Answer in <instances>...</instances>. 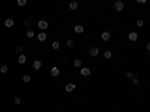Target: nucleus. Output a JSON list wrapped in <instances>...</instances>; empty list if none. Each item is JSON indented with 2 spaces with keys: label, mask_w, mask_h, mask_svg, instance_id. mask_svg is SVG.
<instances>
[{
  "label": "nucleus",
  "mask_w": 150,
  "mask_h": 112,
  "mask_svg": "<svg viewBox=\"0 0 150 112\" xmlns=\"http://www.w3.org/2000/svg\"><path fill=\"white\" fill-rule=\"evenodd\" d=\"M89 54H90V57H96L99 54V48L98 46H90L89 48Z\"/></svg>",
  "instance_id": "f257e3e1"
},
{
  "label": "nucleus",
  "mask_w": 150,
  "mask_h": 112,
  "mask_svg": "<svg viewBox=\"0 0 150 112\" xmlns=\"http://www.w3.org/2000/svg\"><path fill=\"white\" fill-rule=\"evenodd\" d=\"M5 27H8V29L14 27V20H12V18H8L6 21H5Z\"/></svg>",
  "instance_id": "9b49d317"
},
{
  "label": "nucleus",
  "mask_w": 150,
  "mask_h": 112,
  "mask_svg": "<svg viewBox=\"0 0 150 112\" xmlns=\"http://www.w3.org/2000/svg\"><path fill=\"white\" fill-rule=\"evenodd\" d=\"M101 37H102V41L104 42H107V41H110V37H111V35H110V31H104L102 35H101Z\"/></svg>",
  "instance_id": "1a4fd4ad"
},
{
  "label": "nucleus",
  "mask_w": 150,
  "mask_h": 112,
  "mask_svg": "<svg viewBox=\"0 0 150 112\" xmlns=\"http://www.w3.org/2000/svg\"><path fill=\"white\" fill-rule=\"evenodd\" d=\"M17 5H18V6H26V5H27V0H18V2H17Z\"/></svg>",
  "instance_id": "aec40b11"
},
{
  "label": "nucleus",
  "mask_w": 150,
  "mask_h": 112,
  "mask_svg": "<svg viewBox=\"0 0 150 112\" xmlns=\"http://www.w3.org/2000/svg\"><path fill=\"white\" fill-rule=\"evenodd\" d=\"M146 48H147V51H150V42L147 43V46H146Z\"/></svg>",
  "instance_id": "cd10ccee"
},
{
  "label": "nucleus",
  "mask_w": 150,
  "mask_h": 112,
  "mask_svg": "<svg viewBox=\"0 0 150 112\" xmlns=\"http://www.w3.org/2000/svg\"><path fill=\"white\" fill-rule=\"evenodd\" d=\"M132 82H134V85H138L140 81H138V78H132Z\"/></svg>",
  "instance_id": "a878e982"
},
{
  "label": "nucleus",
  "mask_w": 150,
  "mask_h": 112,
  "mask_svg": "<svg viewBox=\"0 0 150 112\" xmlns=\"http://www.w3.org/2000/svg\"><path fill=\"white\" fill-rule=\"evenodd\" d=\"M144 25V21L140 18V20H137V27H143Z\"/></svg>",
  "instance_id": "4be33fe9"
},
{
  "label": "nucleus",
  "mask_w": 150,
  "mask_h": 112,
  "mask_svg": "<svg viewBox=\"0 0 150 112\" xmlns=\"http://www.w3.org/2000/svg\"><path fill=\"white\" fill-rule=\"evenodd\" d=\"M75 88H77V85H75V84H66V85H65V90H66V91H68V93H72V91H75Z\"/></svg>",
  "instance_id": "20e7f679"
},
{
  "label": "nucleus",
  "mask_w": 150,
  "mask_h": 112,
  "mask_svg": "<svg viewBox=\"0 0 150 112\" xmlns=\"http://www.w3.org/2000/svg\"><path fill=\"white\" fill-rule=\"evenodd\" d=\"M66 46L72 48V46H74V41H72V39H68V41H66Z\"/></svg>",
  "instance_id": "f3484780"
},
{
  "label": "nucleus",
  "mask_w": 150,
  "mask_h": 112,
  "mask_svg": "<svg viewBox=\"0 0 150 112\" xmlns=\"http://www.w3.org/2000/svg\"><path fill=\"white\" fill-rule=\"evenodd\" d=\"M50 73H51V76H59V73H60L59 67H51V70H50Z\"/></svg>",
  "instance_id": "9d476101"
},
{
  "label": "nucleus",
  "mask_w": 150,
  "mask_h": 112,
  "mask_svg": "<svg viewBox=\"0 0 150 112\" xmlns=\"http://www.w3.org/2000/svg\"><path fill=\"white\" fill-rule=\"evenodd\" d=\"M23 81H24V82H30V76H29V75H24V76H23Z\"/></svg>",
  "instance_id": "b1692460"
},
{
  "label": "nucleus",
  "mask_w": 150,
  "mask_h": 112,
  "mask_svg": "<svg viewBox=\"0 0 150 112\" xmlns=\"http://www.w3.org/2000/svg\"><path fill=\"white\" fill-rule=\"evenodd\" d=\"M74 66L75 67H81V60H75L74 61Z\"/></svg>",
  "instance_id": "5701e85b"
},
{
  "label": "nucleus",
  "mask_w": 150,
  "mask_h": 112,
  "mask_svg": "<svg viewBox=\"0 0 150 112\" xmlns=\"http://www.w3.org/2000/svg\"><path fill=\"white\" fill-rule=\"evenodd\" d=\"M26 36H27V37H35L36 35H35V31H33V30H29V31L26 33Z\"/></svg>",
  "instance_id": "a211bd4d"
},
{
  "label": "nucleus",
  "mask_w": 150,
  "mask_h": 112,
  "mask_svg": "<svg viewBox=\"0 0 150 112\" xmlns=\"http://www.w3.org/2000/svg\"><path fill=\"white\" fill-rule=\"evenodd\" d=\"M38 27H39V29H41L42 31H45V30L48 29V22H47L45 20H41L39 22H38Z\"/></svg>",
  "instance_id": "f03ea898"
},
{
  "label": "nucleus",
  "mask_w": 150,
  "mask_h": 112,
  "mask_svg": "<svg viewBox=\"0 0 150 112\" xmlns=\"http://www.w3.org/2000/svg\"><path fill=\"white\" fill-rule=\"evenodd\" d=\"M41 67H42V61L41 60H35V61H33V69H35V70H39Z\"/></svg>",
  "instance_id": "423d86ee"
},
{
  "label": "nucleus",
  "mask_w": 150,
  "mask_h": 112,
  "mask_svg": "<svg viewBox=\"0 0 150 112\" xmlns=\"http://www.w3.org/2000/svg\"><path fill=\"white\" fill-rule=\"evenodd\" d=\"M123 8H125V5H123V2H120V0H117V2L114 3V9L117 10V12H122Z\"/></svg>",
  "instance_id": "7ed1b4c3"
},
{
  "label": "nucleus",
  "mask_w": 150,
  "mask_h": 112,
  "mask_svg": "<svg viewBox=\"0 0 150 112\" xmlns=\"http://www.w3.org/2000/svg\"><path fill=\"white\" fill-rule=\"evenodd\" d=\"M51 48H53V49H59V48H60V43H59L57 41H54L53 45H51Z\"/></svg>",
  "instance_id": "dca6fc26"
},
{
  "label": "nucleus",
  "mask_w": 150,
  "mask_h": 112,
  "mask_svg": "<svg viewBox=\"0 0 150 112\" xmlns=\"http://www.w3.org/2000/svg\"><path fill=\"white\" fill-rule=\"evenodd\" d=\"M137 39H138V33H137V31H131V33H129V41H131V42H135Z\"/></svg>",
  "instance_id": "6e6552de"
},
{
  "label": "nucleus",
  "mask_w": 150,
  "mask_h": 112,
  "mask_svg": "<svg viewBox=\"0 0 150 112\" xmlns=\"http://www.w3.org/2000/svg\"><path fill=\"white\" fill-rule=\"evenodd\" d=\"M77 8H78V2H71L69 3V9L71 10H75Z\"/></svg>",
  "instance_id": "4468645a"
},
{
  "label": "nucleus",
  "mask_w": 150,
  "mask_h": 112,
  "mask_svg": "<svg viewBox=\"0 0 150 112\" xmlns=\"http://www.w3.org/2000/svg\"><path fill=\"white\" fill-rule=\"evenodd\" d=\"M15 52H18L21 55V54H23V46H20V45H18V46H15Z\"/></svg>",
  "instance_id": "412c9836"
},
{
  "label": "nucleus",
  "mask_w": 150,
  "mask_h": 112,
  "mask_svg": "<svg viewBox=\"0 0 150 112\" xmlns=\"http://www.w3.org/2000/svg\"><path fill=\"white\" fill-rule=\"evenodd\" d=\"M111 57H113V52L111 51H105L104 52V58H111Z\"/></svg>",
  "instance_id": "2eb2a0df"
},
{
  "label": "nucleus",
  "mask_w": 150,
  "mask_h": 112,
  "mask_svg": "<svg viewBox=\"0 0 150 112\" xmlns=\"http://www.w3.org/2000/svg\"><path fill=\"white\" fill-rule=\"evenodd\" d=\"M36 37H38V41H39V42H45L48 36H47V33H45V31H42V33H39V35H38Z\"/></svg>",
  "instance_id": "39448f33"
},
{
  "label": "nucleus",
  "mask_w": 150,
  "mask_h": 112,
  "mask_svg": "<svg viewBox=\"0 0 150 112\" xmlns=\"http://www.w3.org/2000/svg\"><path fill=\"white\" fill-rule=\"evenodd\" d=\"M17 61H18V63H20V64H24V63H26V61H27V57H26V55H24V54H21V55H20V57H18V60H17Z\"/></svg>",
  "instance_id": "f8f14e48"
},
{
  "label": "nucleus",
  "mask_w": 150,
  "mask_h": 112,
  "mask_svg": "<svg viewBox=\"0 0 150 112\" xmlns=\"http://www.w3.org/2000/svg\"><path fill=\"white\" fill-rule=\"evenodd\" d=\"M126 78H134V75H132V72H126Z\"/></svg>",
  "instance_id": "bb28decb"
},
{
  "label": "nucleus",
  "mask_w": 150,
  "mask_h": 112,
  "mask_svg": "<svg viewBox=\"0 0 150 112\" xmlns=\"http://www.w3.org/2000/svg\"><path fill=\"white\" fill-rule=\"evenodd\" d=\"M0 73H8V66H2V67H0Z\"/></svg>",
  "instance_id": "6ab92c4d"
},
{
  "label": "nucleus",
  "mask_w": 150,
  "mask_h": 112,
  "mask_svg": "<svg viewBox=\"0 0 150 112\" xmlns=\"http://www.w3.org/2000/svg\"><path fill=\"white\" fill-rule=\"evenodd\" d=\"M14 103H15V105H20V103H21V99H20V97H15V99H14Z\"/></svg>",
  "instance_id": "393cba45"
},
{
  "label": "nucleus",
  "mask_w": 150,
  "mask_h": 112,
  "mask_svg": "<svg viewBox=\"0 0 150 112\" xmlns=\"http://www.w3.org/2000/svg\"><path fill=\"white\" fill-rule=\"evenodd\" d=\"M74 30H75V33H83V31H84V27H83L81 24H77Z\"/></svg>",
  "instance_id": "ddd939ff"
},
{
  "label": "nucleus",
  "mask_w": 150,
  "mask_h": 112,
  "mask_svg": "<svg viewBox=\"0 0 150 112\" xmlns=\"http://www.w3.org/2000/svg\"><path fill=\"white\" fill-rule=\"evenodd\" d=\"M90 73H92V70L89 69V67H81V75L83 76H90Z\"/></svg>",
  "instance_id": "0eeeda50"
}]
</instances>
